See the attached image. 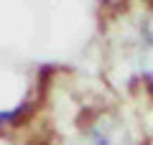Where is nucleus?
Segmentation results:
<instances>
[{
    "mask_svg": "<svg viewBox=\"0 0 153 145\" xmlns=\"http://www.w3.org/2000/svg\"><path fill=\"white\" fill-rule=\"evenodd\" d=\"M146 38H148V41L153 43V16L148 18V21H146Z\"/></svg>",
    "mask_w": 153,
    "mask_h": 145,
    "instance_id": "2",
    "label": "nucleus"
},
{
    "mask_svg": "<svg viewBox=\"0 0 153 145\" xmlns=\"http://www.w3.org/2000/svg\"><path fill=\"white\" fill-rule=\"evenodd\" d=\"M18 115H23V107H16V109H5V112H0V125H3V122H13Z\"/></svg>",
    "mask_w": 153,
    "mask_h": 145,
    "instance_id": "1",
    "label": "nucleus"
}]
</instances>
